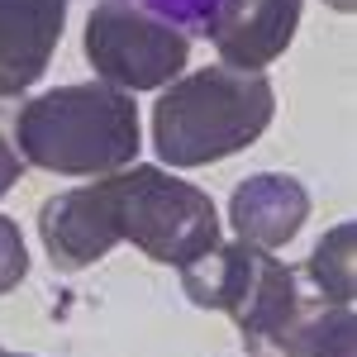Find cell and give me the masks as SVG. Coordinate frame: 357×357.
<instances>
[{"instance_id":"6da1fadb","label":"cell","mask_w":357,"mask_h":357,"mask_svg":"<svg viewBox=\"0 0 357 357\" xmlns=\"http://www.w3.org/2000/svg\"><path fill=\"white\" fill-rule=\"evenodd\" d=\"M134 91L110 82L53 86L15 110V148L29 167L53 176H110L138 158Z\"/></svg>"},{"instance_id":"2e32d148","label":"cell","mask_w":357,"mask_h":357,"mask_svg":"<svg viewBox=\"0 0 357 357\" xmlns=\"http://www.w3.org/2000/svg\"><path fill=\"white\" fill-rule=\"evenodd\" d=\"M0 357H33V353H10V348H0Z\"/></svg>"},{"instance_id":"4fadbf2b","label":"cell","mask_w":357,"mask_h":357,"mask_svg":"<svg viewBox=\"0 0 357 357\" xmlns=\"http://www.w3.org/2000/svg\"><path fill=\"white\" fill-rule=\"evenodd\" d=\"M29 276V243H24V229L0 215V296H10L15 286H24Z\"/></svg>"},{"instance_id":"5bb4252c","label":"cell","mask_w":357,"mask_h":357,"mask_svg":"<svg viewBox=\"0 0 357 357\" xmlns=\"http://www.w3.org/2000/svg\"><path fill=\"white\" fill-rule=\"evenodd\" d=\"M20 176H24V158H20V148L5 138V124H0V195L15 191Z\"/></svg>"},{"instance_id":"e0dca14e","label":"cell","mask_w":357,"mask_h":357,"mask_svg":"<svg viewBox=\"0 0 357 357\" xmlns=\"http://www.w3.org/2000/svg\"><path fill=\"white\" fill-rule=\"evenodd\" d=\"M248 357H252V353H248Z\"/></svg>"},{"instance_id":"52a82bcc","label":"cell","mask_w":357,"mask_h":357,"mask_svg":"<svg viewBox=\"0 0 357 357\" xmlns=\"http://www.w3.org/2000/svg\"><path fill=\"white\" fill-rule=\"evenodd\" d=\"M301 10L305 0H220L210 20V43L224 67L262 72L291 48L301 29Z\"/></svg>"},{"instance_id":"9c48e42d","label":"cell","mask_w":357,"mask_h":357,"mask_svg":"<svg viewBox=\"0 0 357 357\" xmlns=\"http://www.w3.org/2000/svg\"><path fill=\"white\" fill-rule=\"evenodd\" d=\"M305 220H310V191L291 172H252L234 186L229 224H234V238L243 243L276 252L301 234Z\"/></svg>"},{"instance_id":"ba28073f","label":"cell","mask_w":357,"mask_h":357,"mask_svg":"<svg viewBox=\"0 0 357 357\" xmlns=\"http://www.w3.org/2000/svg\"><path fill=\"white\" fill-rule=\"evenodd\" d=\"M72 0H0V100L24 96L48 72Z\"/></svg>"},{"instance_id":"277c9868","label":"cell","mask_w":357,"mask_h":357,"mask_svg":"<svg viewBox=\"0 0 357 357\" xmlns=\"http://www.w3.org/2000/svg\"><path fill=\"white\" fill-rule=\"evenodd\" d=\"M82 48L100 82L119 86V91H162L167 82H176L186 72L191 33L162 24L143 10L96 0V10L86 15Z\"/></svg>"},{"instance_id":"3957f363","label":"cell","mask_w":357,"mask_h":357,"mask_svg":"<svg viewBox=\"0 0 357 357\" xmlns=\"http://www.w3.org/2000/svg\"><path fill=\"white\" fill-rule=\"evenodd\" d=\"M119 238L162 262V267H186L191 257L210 252L220 243V210L215 200L172 176L167 167L138 162V167H119Z\"/></svg>"},{"instance_id":"7c38bea8","label":"cell","mask_w":357,"mask_h":357,"mask_svg":"<svg viewBox=\"0 0 357 357\" xmlns=\"http://www.w3.org/2000/svg\"><path fill=\"white\" fill-rule=\"evenodd\" d=\"M114 5L143 10V15L181 29V33H210V20H215V10H220V0H114Z\"/></svg>"},{"instance_id":"8992f818","label":"cell","mask_w":357,"mask_h":357,"mask_svg":"<svg viewBox=\"0 0 357 357\" xmlns=\"http://www.w3.org/2000/svg\"><path fill=\"white\" fill-rule=\"evenodd\" d=\"M305 301V281L291 262H281L267 248H243V276L234 286V301L224 305V314L238 324L243 348L252 357H267L276 333L291 324L296 305Z\"/></svg>"},{"instance_id":"30bf717a","label":"cell","mask_w":357,"mask_h":357,"mask_svg":"<svg viewBox=\"0 0 357 357\" xmlns=\"http://www.w3.org/2000/svg\"><path fill=\"white\" fill-rule=\"evenodd\" d=\"M353 343H357L353 305L324 301L305 286V301L296 305L291 324L276 333L267 357H353L357 353Z\"/></svg>"},{"instance_id":"9a60e30c","label":"cell","mask_w":357,"mask_h":357,"mask_svg":"<svg viewBox=\"0 0 357 357\" xmlns=\"http://www.w3.org/2000/svg\"><path fill=\"white\" fill-rule=\"evenodd\" d=\"M324 5H329V10H338V15H353L357 0H324Z\"/></svg>"},{"instance_id":"7a4b0ae2","label":"cell","mask_w":357,"mask_h":357,"mask_svg":"<svg viewBox=\"0 0 357 357\" xmlns=\"http://www.w3.org/2000/svg\"><path fill=\"white\" fill-rule=\"evenodd\" d=\"M276 114V91L262 72L210 62L162 86L153 105V148L167 167H210L252 148Z\"/></svg>"},{"instance_id":"5b68a950","label":"cell","mask_w":357,"mask_h":357,"mask_svg":"<svg viewBox=\"0 0 357 357\" xmlns=\"http://www.w3.org/2000/svg\"><path fill=\"white\" fill-rule=\"evenodd\" d=\"M38 238L57 272H82L114 252L119 238V176H100L91 186L62 191L38 205Z\"/></svg>"},{"instance_id":"8fae6325","label":"cell","mask_w":357,"mask_h":357,"mask_svg":"<svg viewBox=\"0 0 357 357\" xmlns=\"http://www.w3.org/2000/svg\"><path fill=\"white\" fill-rule=\"evenodd\" d=\"M353 243H357V224H338L329 229L310 262H305V286L324 301H338V305H353V291H357V272H353Z\"/></svg>"}]
</instances>
